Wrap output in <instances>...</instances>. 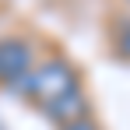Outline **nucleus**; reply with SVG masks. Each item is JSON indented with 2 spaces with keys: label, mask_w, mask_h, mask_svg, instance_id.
<instances>
[{
  "label": "nucleus",
  "mask_w": 130,
  "mask_h": 130,
  "mask_svg": "<svg viewBox=\"0 0 130 130\" xmlns=\"http://www.w3.org/2000/svg\"><path fill=\"white\" fill-rule=\"evenodd\" d=\"M127 4H130V0H127Z\"/></svg>",
  "instance_id": "obj_6"
},
{
  "label": "nucleus",
  "mask_w": 130,
  "mask_h": 130,
  "mask_svg": "<svg viewBox=\"0 0 130 130\" xmlns=\"http://www.w3.org/2000/svg\"><path fill=\"white\" fill-rule=\"evenodd\" d=\"M109 49L116 60L130 63V14H116L109 21Z\"/></svg>",
  "instance_id": "obj_4"
},
{
  "label": "nucleus",
  "mask_w": 130,
  "mask_h": 130,
  "mask_svg": "<svg viewBox=\"0 0 130 130\" xmlns=\"http://www.w3.org/2000/svg\"><path fill=\"white\" fill-rule=\"evenodd\" d=\"M60 130H102V123L95 120V116H85V120H74V123H67Z\"/></svg>",
  "instance_id": "obj_5"
},
{
  "label": "nucleus",
  "mask_w": 130,
  "mask_h": 130,
  "mask_svg": "<svg viewBox=\"0 0 130 130\" xmlns=\"http://www.w3.org/2000/svg\"><path fill=\"white\" fill-rule=\"evenodd\" d=\"M32 67H35V46L28 35H0V88L25 91Z\"/></svg>",
  "instance_id": "obj_2"
},
{
  "label": "nucleus",
  "mask_w": 130,
  "mask_h": 130,
  "mask_svg": "<svg viewBox=\"0 0 130 130\" xmlns=\"http://www.w3.org/2000/svg\"><path fill=\"white\" fill-rule=\"evenodd\" d=\"M49 123H56V127H67V123H74V120H85V116H91V99H88L85 88H77V91H70V95H63L56 106H49L42 112Z\"/></svg>",
  "instance_id": "obj_3"
},
{
  "label": "nucleus",
  "mask_w": 130,
  "mask_h": 130,
  "mask_svg": "<svg viewBox=\"0 0 130 130\" xmlns=\"http://www.w3.org/2000/svg\"><path fill=\"white\" fill-rule=\"evenodd\" d=\"M77 88H85V77H81V70L74 67V60H67L63 53H53V56H46V60H35V67H32V74H28V81H25L21 95L39 109V112H46L49 106H56L63 95L77 91Z\"/></svg>",
  "instance_id": "obj_1"
}]
</instances>
